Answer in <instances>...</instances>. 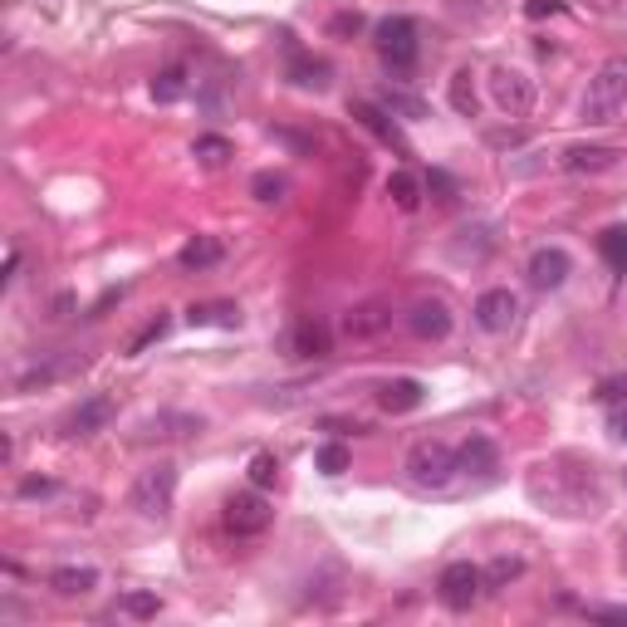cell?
Here are the masks:
<instances>
[{
  "label": "cell",
  "instance_id": "1",
  "mask_svg": "<svg viewBox=\"0 0 627 627\" xmlns=\"http://www.w3.org/2000/svg\"><path fill=\"white\" fill-rule=\"evenodd\" d=\"M623 109H627V59H608V64H598V74L588 79L584 118L588 123H613Z\"/></svg>",
  "mask_w": 627,
  "mask_h": 627
},
{
  "label": "cell",
  "instance_id": "2",
  "mask_svg": "<svg viewBox=\"0 0 627 627\" xmlns=\"http://www.w3.org/2000/svg\"><path fill=\"white\" fill-rule=\"evenodd\" d=\"M407 476H412L417 491H446V485L461 476L456 446H446V442H417L407 452Z\"/></svg>",
  "mask_w": 627,
  "mask_h": 627
},
{
  "label": "cell",
  "instance_id": "3",
  "mask_svg": "<svg viewBox=\"0 0 627 627\" xmlns=\"http://www.w3.org/2000/svg\"><path fill=\"white\" fill-rule=\"evenodd\" d=\"M128 500H133V510L143 515V519H168L172 515V500H176V466H172V461L148 466L143 476L133 481Z\"/></svg>",
  "mask_w": 627,
  "mask_h": 627
},
{
  "label": "cell",
  "instance_id": "4",
  "mask_svg": "<svg viewBox=\"0 0 627 627\" xmlns=\"http://www.w3.org/2000/svg\"><path fill=\"white\" fill-rule=\"evenodd\" d=\"M373 44H377V54H383V64H393V69L417 64V26H412L407 16H387L383 26L373 30Z\"/></svg>",
  "mask_w": 627,
  "mask_h": 627
},
{
  "label": "cell",
  "instance_id": "5",
  "mask_svg": "<svg viewBox=\"0 0 627 627\" xmlns=\"http://www.w3.org/2000/svg\"><path fill=\"white\" fill-rule=\"evenodd\" d=\"M221 519H226V529L235 539H251V535H265L270 519H275V510H270V500L260 491H245V495H231L226 510H221Z\"/></svg>",
  "mask_w": 627,
  "mask_h": 627
},
{
  "label": "cell",
  "instance_id": "6",
  "mask_svg": "<svg viewBox=\"0 0 627 627\" xmlns=\"http://www.w3.org/2000/svg\"><path fill=\"white\" fill-rule=\"evenodd\" d=\"M442 603L452 613H466V608H476L481 594H485V569H476V564H446L442 569Z\"/></svg>",
  "mask_w": 627,
  "mask_h": 627
},
{
  "label": "cell",
  "instance_id": "7",
  "mask_svg": "<svg viewBox=\"0 0 627 627\" xmlns=\"http://www.w3.org/2000/svg\"><path fill=\"white\" fill-rule=\"evenodd\" d=\"M491 99L500 113H529V103H535V84H529V74H519V69H495L491 74Z\"/></svg>",
  "mask_w": 627,
  "mask_h": 627
},
{
  "label": "cell",
  "instance_id": "8",
  "mask_svg": "<svg viewBox=\"0 0 627 627\" xmlns=\"http://www.w3.org/2000/svg\"><path fill=\"white\" fill-rule=\"evenodd\" d=\"M618 158H623V152L608 148V143H574V148L559 152V168L574 172V176H598V172L618 168Z\"/></svg>",
  "mask_w": 627,
  "mask_h": 627
},
{
  "label": "cell",
  "instance_id": "9",
  "mask_svg": "<svg viewBox=\"0 0 627 627\" xmlns=\"http://www.w3.org/2000/svg\"><path fill=\"white\" fill-rule=\"evenodd\" d=\"M387 328H393V304L387 300H363L343 314V334L348 338H377V334H387Z\"/></svg>",
  "mask_w": 627,
  "mask_h": 627
},
{
  "label": "cell",
  "instance_id": "10",
  "mask_svg": "<svg viewBox=\"0 0 627 627\" xmlns=\"http://www.w3.org/2000/svg\"><path fill=\"white\" fill-rule=\"evenodd\" d=\"M569 275H574V260L559 245H544V251L529 255V285L535 290H559Z\"/></svg>",
  "mask_w": 627,
  "mask_h": 627
},
{
  "label": "cell",
  "instance_id": "11",
  "mask_svg": "<svg viewBox=\"0 0 627 627\" xmlns=\"http://www.w3.org/2000/svg\"><path fill=\"white\" fill-rule=\"evenodd\" d=\"M452 324H456V318H452V310H446V300H417L407 310V328L417 338H427V343L446 338V334H452Z\"/></svg>",
  "mask_w": 627,
  "mask_h": 627
},
{
  "label": "cell",
  "instance_id": "12",
  "mask_svg": "<svg viewBox=\"0 0 627 627\" xmlns=\"http://www.w3.org/2000/svg\"><path fill=\"white\" fill-rule=\"evenodd\" d=\"M515 314H519V300L510 290H485L476 300V324L485 334H505V328L515 324Z\"/></svg>",
  "mask_w": 627,
  "mask_h": 627
},
{
  "label": "cell",
  "instance_id": "13",
  "mask_svg": "<svg viewBox=\"0 0 627 627\" xmlns=\"http://www.w3.org/2000/svg\"><path fill=\"white\" fill-rule=\"evenodd\" d=\"M196 432H201V417H192V412H158V417H148L138 427V442H186Z\"/></svg>",
  "mask_w": 627,
  "mask_h": 627
},
{
  "label": "cell",
  "instance_id": "14",
  "mask_svg": "<svg viewBox=\"0 0 627 627\" xmlns=\"http://www.w3.org/2000/svg\"><path fill=\"white\" fill-rule=\"evenodd\" d=\"M113 417H118V402L99 393V397L79 402V412H74V417H69V432H74V436H93V432H103V427H109Z\"/></svg>",
  "mask_w": 627,
  "mask_h": 627
},
{
  "label": "cell",
  "instance_id": "15",
  "mask_svg": "<svg viewBox=\"0 0 627 627\" xmlns=\"http://www.w3.org/2000/svg\"><path fill=\"white\" fill-rule=\"evenodd\" d=\"M495 461H500V452H495L491 436H466V442L456 446V466L466 471V476H491Z\"/></svg>",
  "mask_w": 627,
  "mask_h": 627
},
{
  "label": "cell",
  "instance_id": "16",
  "mask_svg": "<svg viewBox=\"0 0 627 627\" xmlns=\"http://www.w3.org/2000/svg\"><path fill=\"white\" fill-rule=\"evenodd\" d=\"M186 324L192 328H206V324L241 328V310H235L231 300H206V304H192V310H186Z\"/></svg>",
  "mask_w": 627,
  "mask_h": 627
},
{
  "label": "cell",
  "instance_id": "17",
  "mask_svg": "<svg viewBox=\"0 0 627 627\" xmlns=\"http://www.w3.org/2000/svg\"><path fill=\"white\" fill-rule=\"evenodd\" d=\"M377 402H383V412H417L422 407V383L417 377H393V383H383Z\"/></svg>",
  "mask_w": 627,
  "mask_h": 627
},
{
  "label": "cell",
  "instance_id": "18",
  "mask_svg": "<svg viewBox=\"0 0 627 627\" xmlns=\"http://www.w3.org/2000/svg\"><path fill=\"white\" fill-rule=\"evenodd\" d=\"M50 588H54L59 598H84V594L99 588V574H93V569H54L50 574Z\"/></svg>",
  "mask_w": 627,
  "mask_h": 627
},
{
  "label": "cell",
  "instance_id": "19",
  "mask_svg": "<svg viewBox=\"0 0 627 627\" xmlns=\"http://www.w3.org/2000/svg\"><path fill=\"white\" fill-rule=\"evenodd\" d=\"M221 241H211V235H196L192 245H182V255H176V265L182 270H211V265H221Z\"/></svg>",
  "mask_w": 627,
  "mask_h": 627
},
{
  "label": "cell",
  "instance_id": "20",
  "mask_svg": "<svg viewBox=\"0 0 627 627\" xmlns=\"http://www.w3.org/2000/svg\"><path fill=\"white\" fill-rule=\"evenodd\" d=\"M294 353H300V358H324L328 353V328L314 324V318L294 324Z\"/></svg>",
  "mask_w": 627,
  "mask_h": 627
},
{
  "label": "cell",
  "instance_id": "21",
  "mask_svg": "<svg viewBox=\"0 0 627 627\" xmlns=\"http://www.w3.org/2000/svg\"><path fill=\"white\" fill-rule=\"evenodd\" d=\"M353 118H358V123H363V128H373V133H377V138H383V143H397V148H402V138H397V128H393V123H387V113H383V109H377V103H353Z\"/></svg>",
  "mask_w": 627,
  "mask_h": 627
},
{
  "label": "cell",
  "instance_id": "22",
  "mask_svg": "<svg viewBox=\"0 0 627 627\" xmlns=\"http://www.w3.org/2000/svg\"><path fill=\"white\" fill-rule=\"evenodd\" d=\"M182 93H186V69H182V64L162 69V74L152 79V99H158V103H176Z\"/></svg>",
  "mask_w": 627,
  "mask_h": 627
},
{
  "label": "cell",
  "instance_id": "23",
  "mask_svg": "<svg viewBox=\"0 0 627 627\" xmlns=\"http://www.w3.org/2000/svg\"><path fill=\"white\" fill-rule=\"evenodd\" d=\"M471 69H456L452 74V109L461 113V118H476V84H471Z\"/></svg>",
  "mask_w": 627,
  "mask_h": 627
},
{
  "label": "cell",
  "instance_id": "24",
  "mask_svg": "<svg viewBox=\"0 0 627 627\" xmlns=\"http://www.w3.org/2000/svg\"><path fill=\"white\" fill-rule=\"evenodd\" d=\"M290 79L300 89H328V64H324V59H294Z\"/></svg>",
  "mask_w": 627,
  "mask_h": 627
},
{
  "label": "cell",
  "instance_id": "25",
  "mask_svg": "<svg viewBox=\"0 0 627 627\" xmlns=\"http://www.w3.org/2000/svg\"><path fill=\"white\" fill-rule=\"evenodd\" d=\"M387 196H393L402 211H417V201H422L417 176H412V172H393V176H387Z\"/></svg>",
  "mask_w": 627,
  "mask_h": 627
},
{
  "label": "cell",
  "instance_id": "26",
  "mask_svg": "<svg viewBox=\"0 0 627 627\" xmlns=\"http://www.w3.org/2000/svg\"><path fill=\"white\" fill-rule=\"evenodd\" d=\"M603 260H608V270H618V275H627V226L603 231Z\"/></svg>",
  "mask_w": 627,
  "mask_h": 627
},
{
  "label": "cell",
  "instance_id": "27",
  "mask_svg": "<svg viewBox=\"0 0 627 627\" xmlns=\"http://www.w3.org/2000/svg\"><path fill=\"white\" fill-rule=\"evenodd\" d=\"M168 328H172V318L168 314H158V318H148L143 328L133 334V343H128V358H138V353L148 348V343H158V338H168Z\"/></svg>",
  "mask_w": 627,
  "mask_h": 627
},
{
  "label": "cell",
  "instance_id": "28",
  "mask_svg": "<svg viewBox=\"0 0 627 627\" xmlns=\"http://www.w3.org/2000/svg\"><path fill=\"white\" fill-rule=\"evenodd\" d=\"M314 461H318V471H324V476H343V471H348V446H343V442H324Z\"/></svg>",
  "mask_w": 627,
  "mask_h": 627
},
{
  "label": "cell",
  "instance_id": "29",
  "mask_svg": "<svg viewBox=\"0 0 627 627\" xmlns=\"http://www.w3.org/2000/svg\"><path fill=\"white\" fill-rule=\"evenodd\" d=\"M275 481H280V461L270 452H260L251 461V485H255V491H265V485H275Z\"/></svg>",
  "mask_w": 627,
  "mask_h": 627
},
{
  "label": "cell",
  "instance_id": "30",
  "mask_svg": "<svg viewBox=\"0 0 627 627\" xmlns=\"http://www.w3.org/2000/svg\"><path fill=\"white\" fill-rule=\"evenodd\" d=\"M123 613H128V618H158V613H162V598H158V594H128V598H123Z\"/></svg>",
  "mask_w": 627,
  "mask_h": 627
},
{
  "label": "cell",
  "instance_id": "31",
  "mask_svg": "<svg viewBox=\"0 0 627 627\" xmlns=\"http://www.w3.org/2000/svg\"><path fill=\"white\" fill-rule=\"evenodd\" d=\"M525 574V564L519 559H495L491 569H485V588H500V584H510V578Z\"/></svg>",
  "mask_w": 627,
  "mask_h": 627
},
{
  "label": "cell",
  "instance_id": "32",
  "mask_svg": "<svg viewBox=\"0 0 627 627\" xmlns=\"http://www.w3.org/2000/svg\"><path fill=\"white\" fill-rule=\"evenodd\" d=\"M251 192L260 201H280V196H285V176H280V172H260L255 182H251Z\"/></svg>",
  "mask_w": 627,
  "mask_h": 627
},
{
  "label": "cell",
  "instance_id": "33",
  "mask_svg": "<svg viewBox=\"0 0 627 627\" xmlns=\"http://www.w3.org/2000/svg\"><path fill=\"white\" fill-rule=\"evenodd\" d=\"M196 158L216 168V162H226V158H231V143H226V138H196Z\"/></svg>",
  "mask_w": 627,
  "mask_h": 627
},
{
  "label": "cell",
  "instance_id": "34",
  "mask_svg": "<svg viewBox=\"0 0 627 627\" xmlns=\"http://www.w3.org/2000/svg\"><path fill=\"white\" fill-rule=\"evenodd\" d=\"M627 397V373L623 377H603L598 383V402H623Z\"/></svg>",
  "mask_w": 627,
  "mask_h": 627
},
{
  "label": "cell",
  "instance_id": "35",
  "mask_svg": "<svg viewBox=\"0 0 627 627\" xmlns=\"http://www.w3.org/2000/svg\"><path fill=\"white\" fill-rule=\"evenodd\" d=\"M383 109H397V113H407V118H422V103L402 99V93H383Z\"/></svg>",
  "mask_w": 627,
  "mask_h": 627
},
{
  "label": "cell",
  "instance_id": "36",
  "mask_svg": "<svg viewBox=\"0 0 627 627\" xmlns=\"http://www.w3.org/2000/svg\"><path fill=\"white\" fill-rule=\"evenodd\" d=\"M525 10H529V20H539V16H559L564 6H559V0H529Z\"/></svg>",
  "mask_w": 627,
  "mask_h": 627
},
{
  "label": "cell",
  "instance_id": "37",
  "mask_svg": "<svg viewBox=\"0 0 627 627\" xmlns=\"http://www.w3.org/2000/svg\"><path fill=\"white\" fill-rule=\"evenodd\" d=\"M50 491H54V485L44 481V476H30V481H20V495H26V500H30V495H50Z\"/></svg>",
  "mask_w": 627,
  "mask_h": 627
},
{
  "label": "cell",
  "instance_id": "38",
  "mask_svg": "<svg viewBox=\"0 0 627 627\" xmlns=\"http://www.w3.org/2000/svg\"><path fill=\"white\" fill-rule=\"evenodd\" d=\"M588 618H598V623H627V608H588Z\"/></svg>",
  "mask_w": 627,
  "mask_h": 627
},
{
  "label": "cell",
  "instance_id": "39",
  "mask_svg": "<svg viewBox=\"0 0 627 627\" xmlns=\"http://www.w3.org/2000/svg\"><path fill=\"white\" fill-rule=\"evenodd\" d=\"M16 270H20V251H10L6 255V280H16Z\"/></svg>",
  "mask_w": 627,
  "mask_h": 627
},
{
  "label": "cell",
  "instance_id": "40",
  "mask_svg": "<svg viewBox=\"0 0 627 627\" xmlns=\"http://www.w3.org/2000/svg\"><path fill=\"white\" fill-rule=\"evenodd\" d=\"M618 436H623V442H627V417H623V422H618Z\"/></svg>",
  "mask_w": 627,
  "mask_h": 627
}]
</instances>
